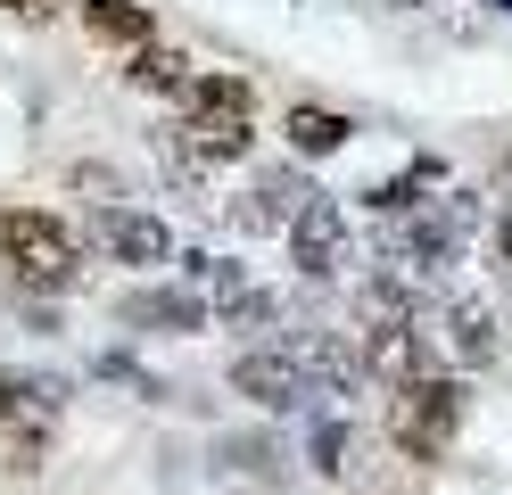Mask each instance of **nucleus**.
Instances as JSON below:
<instances>
[{"mask_svg":"<svg viewBox=\"0 0 512 495\" xmlns=\"http://www.w3.org/2000/svg\"><path fill=\"white\" fill-rule=\"evenodd\" d=\"M75 190L100 207V198H124V174H116V165H75Z\"/></svg>","mask_w":512,"mask_h":495,"instance_id":"19","label":"nucleus"},{"mask_svg":"<svg viewBox=\"0 0 512 495\" xmlns=\"http://www.w3.org/2000/svg\"><path fill=\"white\" fill-rule=\"evenodd\" d=\"M298 207H306V182H298V174H265V182L240 198V223H281V231H290Z\"/></svg>","mask_w":512,"mask_h":495,"instance_id":"14","label":"nucleus"},{"mask_svg":"<svg viewBox=\"0 0 512 495\" xmlns=\"http://www.w3.org/2000/svg\"><path fill=\"white\" fill-rule=\"evenodd\" d=\"M232 388L256 396L265 413H290V405H306V396H323V380L298 363V347H256V355H240V363H232Z\"/></svg>","mask_w":512,"mask_h":495,"instance_id":"6","label":"nucleus"},{"mask_svg":"<svg viewBox=\"0 0 512 495\" xmlns=\"http://www.w3.org/2000/svg\"><path fill=\"white\" fill-rule=\"evenodd\" d=\"M430 190H446V165H438V157H413L405 174H389L380 190H364V207H372V215H413Z\"/></svg>","mask_w":512,"mask_h":495,"instance_id":"11","label":"nucleus"},{"mask_svg":"<svg viewBox=\"0 0 512 495\" xmlns=\"http://www.w3.org/2000/svg\"><path fill=\"white\" fill-rule=\"evenodd\" d=\"M281 132H290V149H298V157H339V149H347V132H356V124H347L339 108H314V99H298V108H290V124H281Z\"/></svg>","mask_w":512,"mask_h":495,"instance_id":"13","label":"nucleus"},{"mask_svg":"<svg viewBox=\"0 0 512 495\" xmlns=\"http://www.w3.org/2000/svg\"><path fill=\"white\" fill-rule=\"evenodd\" d=\"M446 347H455V363H496V314L479 306V297H455V306H446Z\"/></svg>","mask_w":512,"mask_h":495,"instance_id":"12","label":"nucleus"},{"mask_svg":"<svg viewBox=\"0 0 512 495\" xmlns=\"http://www.w3.org/2000/svg\"><path fill=\"white\" fill-rule=\"evenodd\" d=\"M504 182H512V157H504Z\"/></svg>","mask_w":512,"mask_h":495,"instance_id":"23","label":"nucleus"},{"mask_svg":"<svg viewBox=\"0 0 512 495\" xmlns=\"http://www.w3.org/2000/svg\"><path fill=\"white\" fill-rule=\"evenodd\" d=\"M306 454H314L306 471H323V479H331V471H347V421H323V429H314V446H306Z\"/></svg>","mask_w":512,"mask_h":495,"instance_id":"18","label":"nucleus"},{"mask_svg":"<svg viewBox=\"0 0 512 495\" xmlns=\"http://www.w3.org/2000/svg\"><path fill=\"white\" fill-rule=\"evenodd\" d=\"M133 83H141V91H174V99H182V83H190V58L149 42V50H133Z\"/></svg>","mask_w":512,"mask_h":495,"instance_id":"15","label":"nucleus"},{"mask_svg":"<svg viewBox=\"0 0 512 495\" xmlns=\"http://www.w3.org/2000/svg\"><path fill=\"white\" fill-rule=\"evenodd\" d=\"M290 264H298L306 281H331L339 264H347V215H339V198L306 190V207L290 215Z\"/></svg>","mask_w":512,"mask_h":495,"instance_id":"7","label":"nucleus"},{"mask_svg":"<svg viewBox=\"0 0 512 495\" xmlns=\"http://www.w3.org/2000/svg\"><path fill=\"white\" fill-rule=\"evenodd\" d=\"M9 17H25V25H42V17H58V0H0Z\"/></svg>","mask_w":512,"mask_h":495,"instance_id":"21","label":"nucleus"},{"mask_svg":"<svg viewBox=\"0 0 512 495\" xmlns=\"http://www.w3.org/2000/svg\"><path fill=\"white\" fill-rule=\"evenodd\" d=\"M0 273L34 297H58L83 281V248L58 215H34V207H0Z\"/></svg>","mask_w":512,"mask_h":495,"instance_id":"3","label":"nucleus"},{"mask_svg":"<svg viewBox=\"0 0 512 495\" xmlns=\"http://www.w3.org/2000/svg\"><path fill=\"white\" fill-rule=\"evenodd\" d=\"M496 9H504V17H512V0H496Z\"/></svg>","mask_w":512,"mask_h":495,"instance_id":"22","label":"nucleus"},{"mask_svg":"<svg viewBox=\"0 0 512 495\" xmlns=\"http://www.w3.org/2000/svg\"><path fill=\"white\" fill-rule=\"evenodd\" d=\"M67 421V388L50 372H0V479H34Z\"/></svg>","mask_w":512,"mask_h":495,"instance_id":"2","label":"nucleus"},{"mask_svg":"<svg viewBox=\"0 0 512 495\" xmlns=\"http://www.w3.org/2000/svg\"><path fill=\"white\" fill-rule=\"evenodd\" d=\"M471 223H479V207H471L463 190H455V198H438L430 215H413V223H405V240L389 248V264H397L389 281H405V289H413V281H438L446 264L463 256V240H471Z\"/></svg>","mask_w":512,"mask_h":495,"instance_id":"5","label":"nucleus"},{"mask_svg":"<svg viewBox=\"0 0 512 495\" xmlns=\"http://www.w3.org/2000/svg\"><path fill=\"white\" fill-rule=\"evenodd\" d=\"M100 380H116V388H133L141 405H157V396H166V380H157V372H141L133 355H100Z\"/></svg>","mask_w":512,"mask_h":495,"instance_id":"17","label":"nucleus"},{"mask_svg":"<svg viewBox=\"0 0 512 495\" xmlns=\"http://www.w3.org/2000/svg\"><path fill=\"white\" fill-rule=\"evenodd\" d=\"M182 273H190V281H207L223 306H232V297H248V273H240V264H223V256H182Z\"/></svg>","mask_w":512,"mask_h":495,"instance_id":"16","label":"nucleus"},{"mask_svg":"<svg viewBox=\"0 0 512 495\" xmlns=\"http://www.w3.org/2000/svg\"><path fill=\"white\" fill-rule=\"evenodd\" d=\"M248 75H190L182 83V124H174V149L190 165H240L248 157Z\"/></svg>","mask_w":512,"mask_h":495,"instance_id":"1","label":"nucleus"},{"mask_svg":"<svg viewBox=\"0 0 512 495\" xmlns=\"http://www.w3.org/2000/svg\"><path fill=\"white\" fill-rule=\"evenodd\" d=\"M488 248H496V273H504V289H512V215H496V231H488Z\"/></svg>","mask_w":512,"mask_h":495,"instance_id":"20","label":"nucleus"},{"mask_svg":"<svg viewBox=\"0 0 512 495\" xmlns=\"http://www.w3.org/2000/svg\"><path fill=\"white\" fill-rule=\"evenodd\" d=\"M75 17H83L91 42H108V50H149L157 42V17L141 0H75Z\"/></svg>","mask_w":512,"mask_h":495,"instance_id":"9","label":"nucleus"},{"mask_svg":"<svg viewBox=\"0 0 512 495\" xmlns=\"http://www.w3.org/2000/svg\"><path fill=\"white\" fill-rule=\"evenodd\" d=\"M116 314L133 322V330H166V339H182V330H207V306H199L190 289H133Z\"/></svg>","mask_w":512,"mask_h":495,"instance_id":"10","label":"nucleus"},{"mask_svg":"<svg viewBox=\"0 0 512 495\" xmlns=\"http://www.w3.org/2000/svg\"><path fill=\"white\" fill-rule=\"evenodd\" d=\"M91 231H100V248L116 256V264H166L174 256V231H166V215H141V207H108L91 215Z\"/></svg>","mask_w":512,"mask_h":495,"instance_id":"8","label":"nucleus"},{"mask_svg":"<svg viewBox=\"0 0 512 495\" xmlns=\"http://www.w3.org/2000/svg\"><path fill=\"white\" fill-rule=\"evenodd\" d=\"M463 413H471V388L446 380V372H422V380H405L389 396V446L413 454V462H438L446 446H455Z\"/></svg>","mask_w":512,"mask_h":495,"instance_id":"4","label":"nucleus"}]
</instances>
